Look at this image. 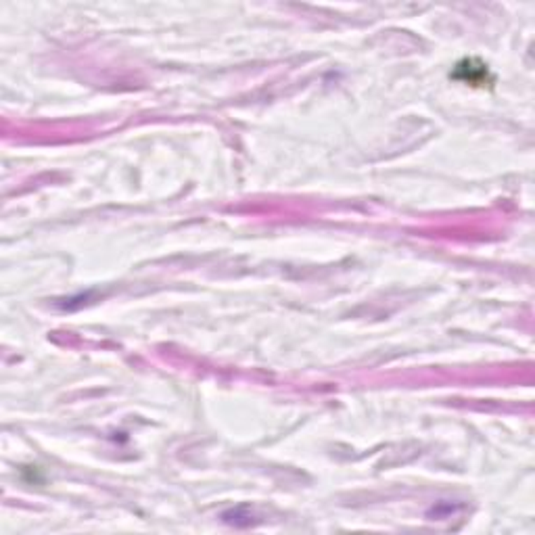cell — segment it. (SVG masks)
<instances>
[{"instance_id":"obj_1","label":"cell","mask_w":535,"mask_h":535,"mask_svg":"<svg viewBox=\"0 0 535 535\" xmlns=\"http://www.w3.org/2000/svg\"><path fill=\"white\" fill-rule=\"evenodd\" d=\"M454 78H460L468 84H483L487 82V65L479 63L475 67V61L468 59V61H462L456 65V71H454Z\"/></svg>"}]
</instances>
